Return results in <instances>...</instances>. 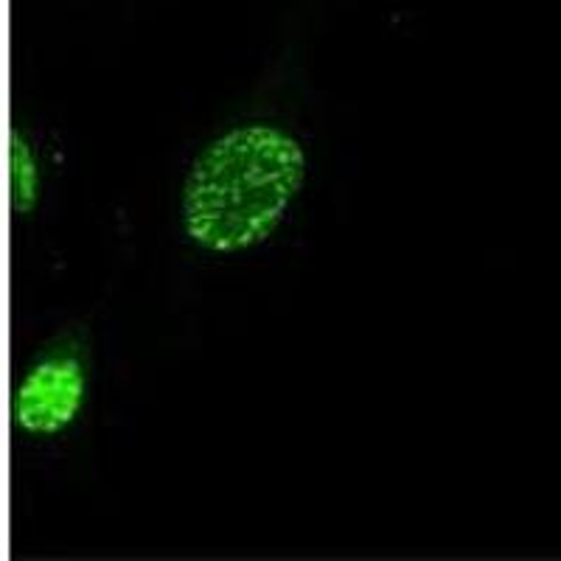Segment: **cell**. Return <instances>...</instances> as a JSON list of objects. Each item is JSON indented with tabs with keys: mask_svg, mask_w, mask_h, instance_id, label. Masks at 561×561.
<instances>
[{
	"mask_svg": "<svg viewBox=\"0 0 561 561\" xmlns=\"http://www.w3.org/2000/svg\"><path fill=\"white\" fill-rule=\"evenodd\" d=\"M43 197V174L34 147L20 129L9 133V203L18 217L34 214Z\"/></svg>",
	"mask_w": 561,
	"mask_h": 561,
	"instance_id": "3",
	"label": "cell"
},
{
	"mask_svg": "<svg viewBox=\"0 0 561 561\" xmlns=\"http://www.w3.org/2000/svg\"><path fill=\"white\" fill-rule=\"evenodd\" d=\"M307 183V149L284 127L237 124L208 140L180 185V230L203 253L270 242Z\"/></svg>",
	"mask_w": 561,
	"mask_h": 561,
	"instance_id": "1",
	"label": "cell"
},
{
	"mask_svg": "<svg viewBox=\"0 0 561 561\" xmlns=\"http://www.w3.org/2000/svg\"><path fill=\"white\" fill-rule=\"evenodd\" d=\"M88 402V365L77 345L45 351L12 390V427L32 438H57L77 424Z\"/></svg>",
	"mask_w": 561,
	"mask_h": 561,
	"instance_id": "2",
	"label": "cell"
}]
</instances>
